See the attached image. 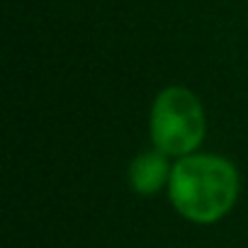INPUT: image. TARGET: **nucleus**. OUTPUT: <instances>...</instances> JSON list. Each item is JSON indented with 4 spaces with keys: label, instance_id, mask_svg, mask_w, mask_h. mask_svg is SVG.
<instances>
[{
    "label": "nucleus",
    "instance_id": "1",
    "mask_svg": "<svg viewBox=\"0 0 248 248\" xmlns=\"http://www.w3.org/2000/svg\"><path fill=\"white\" fill-rule=\"evenodd\" d=\"M238 190L241 180L231 161L212 154H190L173 166L168 200L187 221L214 224L233 209Z\"/></svg>",
    "mask_w": 248,
    "mask_h": 248
},
{
    "label": "nucleus",
    "instance_id": "2",
    "mask_svg": "<svg viewBox=\"0 0 248 248\" xmlns=\"http://www.w3.org/2000/svg\"><path fill=\"white\" fill-rule=\"evenodd\" d=\"M204 107L190 88L168 85L156 95L149 117V134L154 149L163 151L166 156L185 158L200 149V144L204 141Z\"/></svg>",
    "mask_w": 248,
    "mask_h": 248
},
{
    "label": "nucleus",
    "instance_id": "3",
    "mask_svg": "<svg viewBox=\"0 0 248 248\" xmlns=\"http://www.w3.org/2000/svg\"><path fill=\"white\" fill-rule=\"evenodd\" d=\"M170 173H173V166L168 163V156L163 151H158V149H151V151L139 154L129 163L127 180H129V187L137 195L149 197V195L161 192L163 187L168 190Z\"/></svg>",
    "mask_w": 248,
    "mask_h": 248
}]
</instances>
